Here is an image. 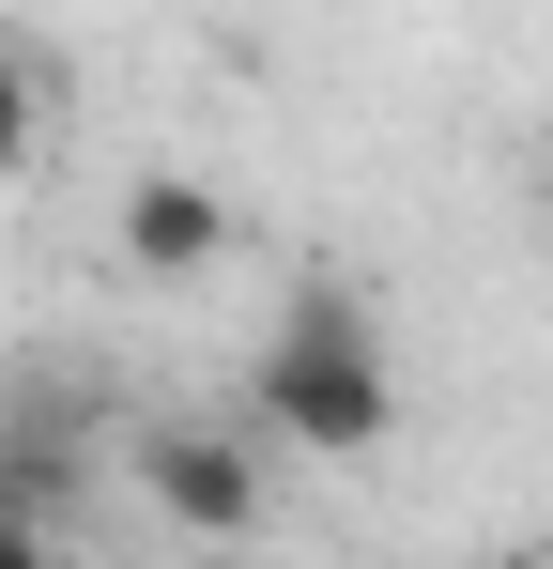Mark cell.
<instances>
[{"label":"cell","mask_w":553,"mask_h":569,"mask_svg":"<svg viewBox=\"0 0 553 569\" xmlns=\"http://www.w3.org/2000/svg\"><path fill=\"white\" fill-rule=\"evenodd\" d=\"M262 431L308 447V462H369V447L400 431V370H384V339H369V308L339 278H308L292 308H276V339H262Z\"/></svg>","instance_id":"1"},{"label":"cell","mask_w":553,"mask_h":569,"mask_svg":"<svg viewBox=\"0 0 553 569\" xmlns=\"http://www.w3.org/2000/svg\"><path fill=\"white\" fill-rule=\"evenodd\" d=\"M139 492L184 539H262V447L231 431H139Z\"/></svg>","instance_id":"2"},{"label":"cell","mask_w":553,"mask_h":569,"mask_svg":"<svg viewBox=\"0 0 553 569\" xmlns=\"http://www.w3.org/2000/svg\"><path fill=\"white\" fill-rule=\"evenodd\" d=\"M215 247H231V200H215V186H184V170H154V186L123 200V262H139V278H200Z\"/></svg>","instance_id":"3"},{"label":"cell","mask_w":553,"mask_h":569,"mask_svg":"<svg viewBox=\"0 0 553 569\" xmlns=\"http://www.w3.org/2000/svg\"><path fill=\"white\" fill-rule=\"evenodd\" d=\"M0 170H31V62L0 47Z\"/></svg>","instance_id":"4"}]
</instances>
